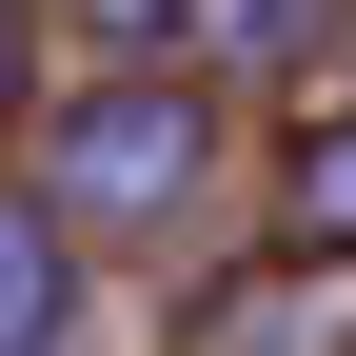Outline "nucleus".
I'll return each instance as SVG.
<instances>
[{"label":"nucleus","instance_id":"f257e3e1","mask_svg":"<svg viewBox=\"0 0 356 356\" xmlns=\"http://www.w3.org/2000/svg\"><path fill=\"white\" fill-rule=\"evenodd\" d=\"M198 178H218V99L139 60V79H99V99L60 119V159H40V198H60V218H178Z\"/></svg>","mask_w":356,"mask_h":356},{"label":"nucleus","instance_id":"f03ea898","mask_svg":"<svg viewBox=\"0 0 356 356\" xmlns=\"http://www.w3.org/2000/svg\"><path fill=\"white\" fill-rule=\"evenodd\" d=\"M198 356H356V277H317V238H297V277H257V297H218Z\"/></svg>","mask_w":356,"mask_h":356},{"label":"nucleus","instance_id":"7ed1b4c3","mask_svg":"<svg viewBox=\"0 0 356 356\" xmlns=\"http://www.w3.org/2000/svg\"><path fill=\"white\" fill-rule=\"evenodd\" d=\"M60 297H79V218L0 198V356H60Z\"/></svg>","mask_w":356,"mask_h":356},{"label":"nucleus","instance_id":"20e7f679","mask_svg":"<svg viewBox=\"0 0 356 356\" xmlns=\"http://www.w3.org/2000/svg\"><path fill=\"white\" fill-rule=\"evenodd\" d=\"M297 238L356 257V119H317V139H297Z\"/></svg>","mask_w":356,"mask_h":356},{"label":"nucleus","instance_id":"39448f33","mask_svg":"<svg viewBox=\"0 0 356 356\" xmlns=\"http://www.w3.org/2000/svg\"><path fill=\"white\" fill-rule=\"evenodd\" d=\"M337 20V0H198V40H218V60H277V40H317Z\"/></svg>","mask_w":356,"mask_h":356},{"label":"nucleus","instance_id":"423d86ee","mask_svg":"<svg viewBox=\"0 0 356 356\" xmlns=\"http://www.w3.org/2000/svg\"><path fill=\"white\" fill-rule=\"evenodd\" d=\"M79 20H99V40H119V60H159V40H178V20H198V0H79Z\"/></svg>","mask_w":356,"mask_h":356}]
</instances>
